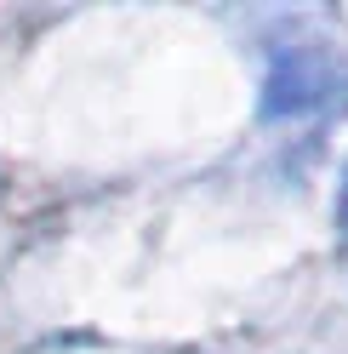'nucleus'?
Returning <instances> with one entry per match:
<instances>
[{"instance_id":"obj_2","label":"nucleus","mask_w":348,"mask_h":354,"mask_svg":"<svg viewBox=\"0 0 348 354\" xmlns=\"http://www.w3.org/2000/svg\"><path fill=\"white\" fill-rule=\"evenodd\" d=\"M337 229H342V246H348V166H342V194H337Z\"/></svg>"},{"instance_id":"obj_1","label":"nucleus","mask_w":348,"mask_h":354,"mask_svg":"<svg viewBox=\"0 0 348 354\" xmlns=\"http://www.w3.org/2000/svg\"><path fill=\"white\" fill-rule=\"evenodd\" d=\"M348 86V57L331 40H280L269 52V115H314Z\"/></svg>"}]
</instances>
